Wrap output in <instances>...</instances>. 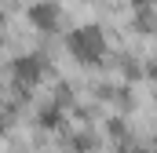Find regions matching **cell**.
I'll return each instance as SVG.
<instances>
[{
    "label": "cell",
    "mask_w": 157,
    "mask_h": 153,
    "mask_svg": "<svg viewBox=\"0 0 157 153\" xmlns=\"http://www.w3.org/2000/svg\"><path fill=\"white\" fill-rule=\"evenodd\" d=\"M135 153H146V150H135Z\"/></svg>",
    "instance_id": "cell-5"
},
{
    "label": "cell",
    "mask_w": 157,
    "mask_h": 153,
    "mask_svg": "<svg viewBox=\"0 0 157 153\" xmlns=\"http://www.w3.org/2000/svg\"><path fill=\"white\" fill-rule=\"evenodd\" d=\"M29 22L37 26V29H55L59 26V7L48 0V4H33L29 7Z\"/></svg>",
    "instance_id": "cell-2"
},
{
    "label": "cell",
    "mask_w": 157,
    "mask_h": 153,
    "mask_svg": "<svg viewBox=\"0 0 157 153\" xmlns=\"http://www.w3.org/2000/svg\"><path fill=\"white\" fill-rule=\"evenodd\" d=\"M59 120H62V113H59V106H48V110L40 113V124H44V128H59Z\"/></svg>",
    "instance_id": "cell-4"
},
{
    "label": "cell",
    "mask_w": 157,
    "mask_h": 153,
    "mask_svg": "<svg viewBox=\"0 0 157 153\" xmlns=\"http://www.w3.org/2000/svg\"><path fill=\"white\" fill-rule=\"evenodd\" d=\"M66 44L73 47L77 58H88V62H95V58L102 55V47H106V40H102V29H99V26H80V29H73Z\"/></svg>",
    "instance_id": "cell-1"
},
{
    "label": "cell",
    "mask_w": 157,
    "mask_h": 153,
    "mask_svg": "<svg viewBox=\"0 0 157 153\" xmlns=\"http://www.w3.org/2000/svg\"><path fill=\"white\" fill-rule=\"evenodd\" d=\"M40 69H44V58H40V55H22V58L15 62V76H18L22 84H33L40 76Z\"/></svg>",
    "instance_id": "cell-3"
}]
</instances>
